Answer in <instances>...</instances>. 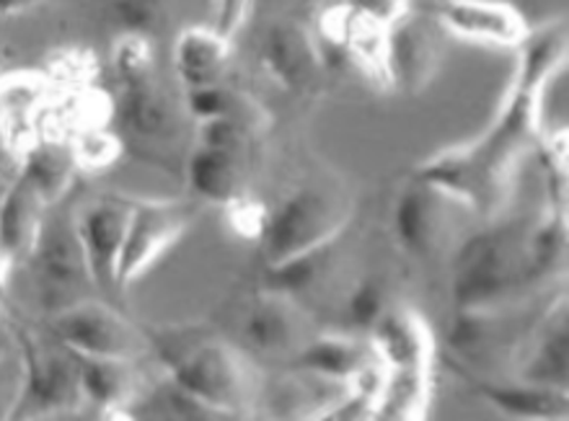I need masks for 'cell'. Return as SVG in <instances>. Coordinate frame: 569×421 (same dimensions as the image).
I'll return each instance as SVG.
<instances>
[{"mask_svg":"<svg viewBox=\"0 0 569 421\" xmlns=\"http://www.w3.org/2000/svg\"><path fill=\"white\" fill-rule=\"evenodd\" d=\"M518 68L495 122L479 140L427 161L417 177L453 197L466 210L492 220L508 200L512 179L541 132V99L567 66V23L528 29Z\"/></svg>","mask_w":569,"mask_h":421,"instance_id":"cell-1","label":"cell"},{"mask_svg":"<svg viewBox=\"0 0 569 421\" xmlns=\"http://www.w3.org/2000/svg\"><path fill=\"white\" fill-rule=\"evenodd\" d=\"M565 228L549 218H492L466 238L453 259V300L458 311H492L510 303L523 288L541 282L562 259Z\"/></svg>","mask_w":569,"mask_h":421,"instance_id":"cell-2","label":"cell"},{"mask_svg":"<svg viewBox=\"0 0 569 421\" xmlns=\"http://www.w3.org/2000/svg\"><path fill=\"white\" fill-rule=\"evenodd\" d=\"M23 259L37 303L50 315L97 295V284L76 233L73 210H60V202L47 208L34 243Z\"/></svg>","mask_w":569,"mask_h":421,"instance_id":"cell-3","label":"cell"},{"mask_svg":"<svg viewBox=\"0 0 569 421\" xmlns=\"http://www.w3.org/2000/svg\"><path fill=\"white\" fill-rule=\"evenodd\" d=\"M350 218V202L345 192L335 184L298 187L274 208L264 214L262 243L270 267H280L284 261L308 253L342 233Z\"/></svg>","mask_w":569,"mask_h":421,"instance_id":"cell-4","label":"cell"},{"mask_svg":"<svg viewBox=\"0 0 569 421\" xmlns=\"http://www.w3.org/2000/svg\"><path fill=\"white\" fill-rule=\"evenodd\" d=\"M171 380L212 414L239 417L254 403L251 370L223 341H192L184 349L163 347Z\"/></svg>","mask_w":569,"mask_h":421,"instance_id":"cell-5","label":"cell"},{"mask_svg":"<svg viewBox=\"0 0 569 421\" xmlns=\"http://www.w3.org/2000/svg\"><path fill=\"white\" fill-rule=\"evenodd\" d=\"M19 349L27 368V383L13 417H47L54 411L76 409L83 401L78 354L52 331L47 339L19 331Z\"/></svg>","mask_w":569,"mask_h":421,"instance_id":"cell-6","label":"cell"},{"mask_svg":"<svg viewBox=\"0 0 569 421\" xmlns=\"http://www.w3.org/2000/svg\"><path fill=\"white\" fill-rule=\"evenodd\" d=\"M50 331L76 354L99 357V360L136 362L150 349V339L136 323L97 298L81 300L50 315Z\"/></svg>","mask_w":569,"mask_h":421,"instance_id":"cell-7","label":"cell"},{"mask_svg":"<svg viewBox=\"0 0 569 421\" xmlns=\"http://www.w3.org/2000/svg\"><path fill=\"white\" fill-rule=\"evenodd\" d=\"M132 202L136 200L124 194H99L73 210L76 233L81 241L86 264H89L97 292L104 298H114L117 292H122L120 280H117V267H120Z\"/></svg>","mask_w":569,"mask_h":421,"instance_id":"cell-8","label":"cell"},{"mask_svg":"<svg viewBox=\"0 0 569 421\" xmlns=\"http://www.w3.org/2000/svg\"><path fill=\"white\" fill-rule=\"evenodd\" d=\"M194 208L179 200H136L124 233L117 280L124 290L192 225Z\"/></svg>","mask_w":569,"mask_h":421,"instance_id":"cell-9","label":"cell"},{"mask_svg":"<svg viewBox=\"0 0 569 421\" xmlns=\"http://www.w3.org/2000/svg\"><path fill=\"white\" fill-rule=\"evenodd\" d=\"M236 331L243 349L270 360L296 362L313 339L311 321L298 300L274 290H267V295H259L254 303L243 308Z\"/></svg>","mask_w":569,"mask_h":421,"instance_id":"cell-10","label":"cell"},{"mask_svg":"<svg viewBox=\"0 0 569 421\" xmlns=\"http://www.w3.org/2000/svg\"><path fill=\"white\" fill-rule=\"evenodd\" d=\"M453 197L417 177L393 208V235L401 249L422 259L435 257L453 235Z\"/></svg>","mask_w":569,"mask_h":421,"instance_id":"cell-11","label":"cell"},{"mask_svg":"<svg viewBox=\"0 0 569 421\" xmlns=\"http://www.w3.org/2000/svg\"><path fill=\"white\" fill-rule=\"evenodd\" d=\"M430 19L450 34L479 44L516 47L528 34V23L516 8L497 0H435Z\"/></svg>","mask_w":569,"mask_h":421,"instance_id":"cell-12","label":"cell"},{"mask_svg":"<svg viewBox=\"0 0 569 421\" xmlns=\"http://www.w3.org/2000/svg\"><path fill=\"white\" fill-rule=\"evenodd\" d=\"M262 66L282 89L313 91L323 78V54L306 27L296 21L272 23L262 39Z\"/></svg>","mask_w":569,"mask_h":421,"instance_id":"cell-13","label":"cell"},{"mask_svg":"<svg viewBox=\"0 0 569 421\" xmlns=\"http://www.w3.org/2000/svg\"><path fill=\"white\" fill-rule=\"evenodd\" d=\"M438 58L430 19L415 13V8L386 31V83L393 89L420 91L438 68Z\"/></svg>","mask_w":569,"mask_h":421,"instance_id":"cell-14","label":"cell"},{"mask_svg":"<svg viewBox=\"0 0 569 421\" xmlns=\"http://www.w3.org/2000/svg\"><path fill=\"white\" fill-rule=\"evenodd\" d=\"M567 300L559 295L526 341L528 349L523 352L518 372L520 383L567 391Z\"/></svg>","mask_w":569,"mask_h":421,"instance_id":"cell-15","label":"cell"},{"mask_svg":"<svg viewBox=\"0 0 569 421\" xmlns=\"http://www.w3.org/2000/svg\"><path fill=\"white\" fill-rule=\"evenodd\" d=\"M296 364L313 372L316 378L350 385L381 378L378 368H383L373 344L350 337H313L303 352L298 354Z\"/></svg>","mask_w":569,"mask_h":421,"instance_id":"cell-16","label":"cell"},{"mask_svg":"<svg viewBox=\"0 0 569 421\" xmlns=\"http://www.w3.org/2000/svg\"><path fill=\"white\" fill-rule=\"evenodd\" d=\"M373 347L386 372H430L435 347L427 323L415 311L383 313L376 325Z\"/></svg>","mask_w":569,"mask_h":421,"instance_id":"cell-17","label":"cell"},{"mask_svg":"<svg viewBox=\"0 0 569 421\" xmlns=\"http://www.w3.org/2000/svg\"><path fill=\"white\" fill-rule=\"evenodd\" d=\"M231 60V37L218 29H184L173 42V70L184 89L218 86Z\"/></svg>","mask_w":569,"mask_h":421,"instance_id":"cell-18","label":"cell"},{"mask_svg":"<svg viewBox=\"0 0 569 421\" xmlns=\"http://www.w3.org/2000/svg\"><path fill=\"white\" fill-rule=\"evenodd\" d=\"M47 208H52V204H47L37 187L19 173L6 192L3 202H0V245H3L8 259L16 261L27 257Z\"/></svg>","mask_w":569,"mask_h":421,"instance_id":"cell-19","label":"cell"},{"mask_svg":"<svg viewBox=\"0 0 569 421\" xmlns=\"http://www.w3.org/2000/svg\"><path fill=\"white\" fill-rule=\"evenodd\" d=\"M120 119L128 127V132L146 142H161L177 127L173 111L153 81V73L136 78V81H122Z\"/></svg>","mask_w":569,"mask_h":421,"instance_id":"cell-20","label":"cell"},{"mask_svg":"<svg viewBox=\"0 0 569 421\" xmlns=\"http://www.w3.org/2000/svg\"><path fill=\"white\" fill-rule=\"evenodd\" d=\"M187 179L200 200L218 204L239 202L241 169L233 150L210 148L200 142L187 161Z\"/></svg>","mask_w":569,"mask_h":421,"instance_id":"cell-21","label":"cell"},{"mask_svg":"<svg viewBox=\"0 0 569 421\" xmlns=\"http://www.w3.org/2000/svg\"><path fill=\"white\" fill-rule=\"evenodd\" d=\"M83 401L99 409H124L136 395V372L130 360H99L78 354Z\"/></svg>","mask_w":569,"mask_h":421,"instance_id":"cell-22","label":"cell"},{"mask_svg":"<svg viewBox=\"0 0 569 421\" xmlns=\"http://www.w3.org/2000/svg\"><path fill=\"white\" fill-rule=\"evenodd\" d=\"M471 385L502 414L518 419H567V391L528 383L497 385L487 380H471Z\"/></svg>","mask_w":569,"mask_h":421,"instance_id":"cell-23","label":"cell"},{"mask_svg":"<svg viewBox=\"0 0 569 421\" xmlns=\"http://www.w3.org/2000/svg\"><path fill=\"white\" fill-rule=\"evenodd\" d=\"M73 171V150L68 146H60V142H39L21 161V173L37 187V192L42 194L47 204L62 202V197L70 189Z\"/></svg>","mask_w":569,"mask_h":421,"instance_id":"cell-24","label":"cell"},{"mask_svg":"<svg viewBox=\"0 0 569 421\" xmlns=\"http://www.w3.org/2000/svg\"><path fill=\"white\" fill-rule=\"evenodd\" d=\"M117 16L128 29V34L156 37L169 23V0H117Z\"/></svg>","mask_w":569,"mask_h":421,"instance_id":"cell-25","label":"cell"},{"mask_svg":"<svg viewBox=\"0 0 569 421\" xmlns=\"http://www.w3.org/2000/svg\"><path fill=\"white\" fill-rule=\"evenodd\" d=\"M23 383H27V368L19 347H8L0 352V419H11L19 407Z\"/></svg>","mask_w":569,"mask_h":421,"instance_id":"cell-26","label":"cell"},{"mask_svg":"<svg viewBox=\"0 0 569 421\" xmlns=\"http://www.w3.org/2000/svg\"><path fill=\"white\" fill-rule=\"evenodd\" d=\"M114 68L122 81H136L153 73V50H150L148 37L124 34L114 47Z\"/></svg>","mask_w":569,"mask_h":421,"instance_id":"cell-27","label":"cell"},{"mask_svg":"<svg viewBox=\"0 0 569 421\" xmlns=\"http://www.w3.org/2000/svg\"><path fill=\"white\" fill-rule=\"evenodd\" d=\"M76 158V166H89V169H104L112 166L114 158L122 153V142L112 138L109 132L89 130L76 140V146H70Z\"/></svg>","mask_w":569,"mask_h":421,"instance_id":"cell-28","label":"cell"},{"mask_svg":"<svg viewBox=\"0 0 569 421\" xmlns=\"http://www.w3.org/2000/svg\"><path fill=\"white\" fill-rule=\"evenodd\" d=\"M347 311H350L352 323L362 325V329H373L383 315V290L381 282L362 280L352 288L350 298H347Z\"/></svg>","mask_w":569,"mask_h":421,"instance_id":"cell-29","label":"cell"},{"mask_svg":"<svg viewBox=\"0 0 569 421\" xmlns=\"http://www.w3.org/2000/svg\"><path fill=\"white\" fill-rule=\"evenodd\" d=\"M342 6L358 13L360 19L373 21L383 29H391L415 8L412 0H342Z\"/></svg>","mask_w":569,"mask_h":421,"instance_id":"cell-30","label":"cell"},{"mask_svg":"<svg viewBox=\"0 0 569 421\" xmlns=\"http://www.w3.org/2000/svg\"><path fill=\"white\" fill-rule=\"evenodd\" d=\"M187 107L197 122H204V119L226 117L233 109V97L220 86H202V89L187 91Z\"/></svg>","mask_w":569,"mask_h":421,"instance_id":"cell-31","label":"cell"},{"mask_svg":"<svg viewBox=\"0 0 569 421\" xmlns=\"http://www.w3.org/2000/svg\"><path fill=\"white\" fill-rule=\"evenodd\" d=\"M19 173H21V161L19 156H16L13 140L8 138L3 127H0V202H3L6 192L11 189Z\"/></svg>","mask_w":569,"mask_h":421,"instance_id":"cell-32","label":"cell"},{"mask_svg":"<svg viewBox=\"0 0 569 421\" xmlns=\"http://www.w3.org/2000/svg\"><path fill=\"white\" fill-rule=\"evenodd\" d=\"M39 3L42 0H0V16H19Z\"/></svg>","mask_w":569,"mask_h":421,"instance_id":"cell-33","label":"cell"},{"mask_svg":"<svg viewBox=\"0 0 569 421\" xmlns=\"http://www.w3.org/2000/svg\"><path fill=\"white\" fill-rule=\"evenodd\" d=\"M13 261L8 259V253L3 251V245H0V284L6 282V274H8V267H11Z\"/></svg>","mask_w":569,"mask_h":421,"instance_id":"cell-34","label":"cell"},{"mask_svg":"<svg viewBox=\"0 0 569 421\" xmlns=\"http://www.w3.org/2000/svg\"><path fill=\"white\" fill-rule=\"evenodd\" d=\"M6 349H8V344H6V337H3V333H0V352H6Z\"/></svg>","mask_w":569,"mask_h":421,"instance_id":"cell-35","label":"cell"}]
</instances>
